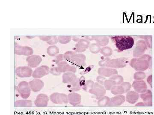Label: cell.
<instances>
[{"mask_svg": "<svg viewBox=\"0 0 154 115\" xmlns=\"http://www.w3.org/2000/svg\"><path fill=\"white\" fill-rule=\"evenodd\" d=\"M126 59L124 58L111 59L106 58L98 62V65L101 67L111 68H122L126 66Z\"/></svg>", "mask_w": 154, "mask_h": 115, "instance_id": "4", "label": "cell"}, {"mask_svg": "<svg viewBox=\"0 0 154 115\" xmlns=\"http://www.w3.org/2000/svg\"><path fill=\"white\" fill-rule=\"evenodd\" d=\"M50 73H52V75H55V76H59L61 75V73L59 72L57 69V67H54L52 68L50 70Z\"/></svg>", "mask_w": 154, "mask_h": 115, "instance_id": "40", "label": "cell"}, {"mask_svg": "<svg viewBox=\"0 0 154 115\" xmlns=\"http://www.w3.org/2000/svg\"><path fill=\"white\" fill-rule=\"evenodd\" d=\"M33 73L31 68L28 66H22L17 67L15 70V73L20 78H28L32 76Z\"/></svg>", "mask_w": 154, "mask_h": 115, "instance_id": "13", "label": "cell"}, {"mask_svg": "<svg viewBox=\"0 0 154 115\" xmlns=\"http://www.w3.org/2000/svg\"><path fill=\"white\" fill-rule=\"evenodd\" d=\"M106 91L107 90L104 86L100 85L98 82H96L95 83L94 85L93 88L90 90L88 92L94 95L98 100L105 96Z\"/></svg>", "mask_w": 154, "mask_h": 115, "instance_id": "10", "label": "cell"}, {"mask_svg": "<svg viewBox=\"0 0 154 115\" xmlns=\"http://www.w3.org/2000/svg\"><path fill=\"white\" fill-rule=\"evenodd\" d=\"M131 87L132 85L130 82L124 81L121 85H117L113 87L111 91L112 94L115 96L123 95L130 91Z\"/></svg>", "mask_w": 154, "mask_h": 115, "instance_id": "5", "label": "cell"}, {"mask_svg": "<svg viewBox=\"0 0 154 115\" xmlns=\"http://www.w3.org/2000/svg\"><path fill=\"white\" fill-rule=\"evenodd\" d=\"M58 42L61 44H67L69 43L72 39V36H59L58 37Z\"/></svg>", "mask_w": 154, "mask_h": 115, "instance_id": "34", "label": "cell"}, {"mask_svg": "<svg viewBox=\"0 0 154 115\" xmlns=\"http://www.w3.org/2000/svg\"><path fill=\"white\" fill-rule=\"evenodd\" d=\"M100 53L105 57L108 58V57L111 56L112 55L113 50L110 47L105 46L101 48Z\"/></svg>", "mask_w": 154, "mask_h": 115, "instance_id": "31", "label": "cell"}, {"mask_svg": "<svg viewBox=\"0 0 154 115\" xmlns=\"http://www.w3.org/2000/svg\"><path fill=\"white\" fill-rule=\"evenodd\" d=\"M52 37V36H39V39H40L41 40L45 41V42H48V41L51 39Z\"/></svg>", "mask_w": 154, "mask_h": 115, "instance_id": "42", "label": "cell"}, {"mask_svg": "<svg viewBox=\"0 0 154 115\" xmlns=\"http://www.w3.org/2000/svg\"><path fill=\"white\" fill-rule=\"evenodd\" d=\"M147 44L144 40H139L137 42L133 52V56L134 58L139 57L144 54L147 50Z\"/></svg>", "mask_w": 154, "mask_h": 115, "instance_id": "6", "label": "cell"}, {"mask_svg": "<svg viewBox=\"0 0 154 115\" xmlns=\"http://www.w3.org/2000/svg\"><path fill=\"white\" fill-rule=\"evenodd\" d=\"M138 38L144 40L147 44L148 48H152L153 43V36H139Z\"/></svg>", "mask_w": 154, "mask_h": 115, "instance_id": "32", "label": "cell"}, {"mask_svg": "<svg viewBox=\"0 0 154 115\" xmlns=\"http://www.w3.org/2000/svg\"><path fill=\"white\" fill-rule=\"evenodd\" d=\"M98 73L99 76H102L105 77L110 78L114 75L118 74L117 70L111 68L101 67L98 70Z\"/></svg>", "mask_w": 154, "mask_h": 115, "instance_id": "17", "label": "cell"}, {"mask_svg": "<svg viewBox=\"0 0 154 115\" xmlns=\"http://www.w3.org/2000/svg\"><path fill=\"white\" fill-rule=\"evenodd\" d=\"M101 48L97 43H93L91 44L89 47V50L91 53L93 54H98L100 52Z\"/></svg>", "mask_w": 154, "mask_h": 115, "instance_id": "33", "label": "cell"}, {"mask_svg": "<svg viewBox=\"0 0 154 115\" xmlns=\"http://www.w3.org/2000/svg\"><path fill=\"white\" fill-rule=\"evenodd\" d=\"M81 39V38H80V37H79V36H72V40L73 41H75V42H78Z\"/></svg>", "mask_w": 154, "mask_h": 115, "instance_id": "45", "label": "cell"}, {"mask_svg": "<svg viewBox=\"0 0 154 115\" xmlns=\"http://www.w3.org/2000/svg\"><path fill=\"white\" fill-rule=\"evenodd\" d=\"M69 88L70 92H75L79 91L81 90V87L79 83V79L77 78L71 84H69Z\"/></svg>", "mask_w": 154, "mask_h": 115, "instance_id": "26", "label": "cell"}, {"mask_svg": "<svg viewBox=\"0 0 154 115\" xmlns=\"http://www.w3.org/2000/svg\"><path fill=\"white\" fill-rule=\"evenodd\" d=\"M152 57L150 55L144 54L137 58H134L130 61V65L137 71H145L151 67Z\"/></svg>", "mask_w": 154, "mask_h": 115, "instance_id": "2", "label": "cell"}, {"mask_svg": "<svg viewBox=\"0 0 154 115\" xmlns=\"http://www.w3.org/2000/svg\"><path fill=\"white\" fill-rule=\"evenodd\" d=\"M93 41H95L100 47L106 46L109 42V38L105 36H93Z\"/></svg>", "mask_w": 154, "mask_h": 115, "instance_id": "24", "label": "cell"}, {"mask_svg": "<svg viewBox=\"0 0 154 115\" xmlns=\"http://www.w3.org/2000/svg\"><path fill=\"white\" fill-rule=\"evenodd\" d=\"M140 97L147 107L153 106V94L151 90H147L146 92L140 94Z\"/></svg>", "mask_w": 154, "mask_h": 115, "instance_id": "20", "label": "cell"}, {"mask_svg": "<svg viewBox=\"0 0 154 115\" xmlns=\"http://www.w3.org/2000/svg\"><path fill=\"white\" fill-rule=\"evenodd\" d=\"M28 67L34 68L38 67L42 61V58L39 55H32L26 58Z\"/></svg>", "mask_w": 154, "mask_h": 115, "instance_id": "16", "label": "cell"}, {"mask_svg": "<svg viewBox=\"0 0 154 115\" xmlns=\"http://www.w3.org/2000/svg\"><path fill=\"white\" fill-rule=\"evenodd\" d=\"M110 99L109 97L104 96L98 99V105L100 107H106L109 106L110 103Z\"/></svg>", "mask_w": 154, "mask_h": 115, "instance_id": "28", "label": "cell"}, {"mask_svg": "<svg viewBox=\"0 0 154 115\" xmlns=\"http://www.w3.org/2000/svg\"><path fill=\"white\" fill-rule=\"evenodd\" d=\"M146 77V75L144 71H137L134 75V79L135 80H144Z\"/></svg>", "mask_w": 154, "mask_h": 115, "instance_id": "35", "label": "cell"}, {"mask_svg": "<svg viewBox=\"0 0 154 115\" xmlns=\"http://www.w3.org/2000/svg\"><path fill=\"white\" fill-rule=\"evenodd\" d=\"M94 82L91 80L86 81L84 85L82 87L83 89L85 92H89L90 90L93 88L94 85Z\"/></svg>", "mask_w": 154, "mask_h": 115, "instance_id": "36", "label": "cell"}, {"mask_svg": "<svg viewBox=\"0 0 154 115\" xmlns=\"http://www.w3.org/2000/svg\"><path fill=\"white\" fill-rule=\"evenodd\" d=\"M140 97V94L135 91L130 90L126 93L125 101L129 104H134L138 101Z\"/></svg>", "mask_w": 154, "mask_h": 115, "instance_id": "21", "label": "cell"}, {"mask_svg": "<svg viewBox=\"0 0 154 115\" xmlns=\"http://www.w3.org/2000/svg\"><path fill=\"white\" fill-rule=\"evenodd\" d=\"M115 86L116 85L110 79H106L104 85V86L107 90H111L112 88Z\"/></svg>", "mask_w": 154, "mask_h": 115, "instance_id": "37", "label": "cell"}, {"mask_svg": "<svg viewBox=\"0 0 154 115\" xmlns=\"http://www.w3.org/2000/svg\"><path fill=\"white\" fill-rule=\"evenodd\" d=\"M134 90L139 94H142L146 92L147 86L145 81L144 80H135L132 84Z\"/></svg>", "mask_w": 154, "mask_h": 115, "instance_id": "15", "label": "cell"}, {"mask_svg": "<svg viewBox=\"0 0 154 115\" xmlns=\"http://www.w3.org/2000/svg\"><path fill=\"white\" fill-rule=\"evenodd\" d=\"M147 81L151 87H153V75H150L148 77Z\"/></svg>", "mask_w": 154, "mask_h": 115, "instance_id": "43", "label": "cell"}, {"mask_svg": "<svg viewBox=\"0 0 154 115\" xmlns=\"http://www.w3.org/2000/svg\"><path fill=\"white\" fill-rule=\"evenodd\" d=\"M77 78L76 75L73 72H65L63 75V82L65 84H68L69 85Z\"/></svg>", "mask_w": 154, "mask_h": 115, "instance_id": "25", "label": "cell"}, {"mask_svg": "<svg viewBox=\"0 0 154 115\" xmlns=\"http://www.w3.org/2000/svg\"><path fill=\"white\" fill-rule=\"evenodd\" d=\"M91 43L89 41L86 39H81L75 45V47L74 48V51L76 52L82 53L84 52L86 50L89 48Z\"/></svg>", "mask_w": 154, "mask_h": 115, "instance_id": "14", "label": "cell"}, {"mask_svg": "<svg viewBox=\"0 0 154 115\" xmlns=\"http://www.w3.org/2000/svg\"><path fill=\"white\" fill-rule=\"evenodd\" d=\"M125 101V97L124 95H116L110 99L109 106H119L123 105Z\"/></svg>", "mask_w": 154, "mask_h": 115, "instance_id": "19", "label": "cell"}, {"mask_svg": "<svg viewBox=\"0 0 154 115\" xmlns=\"http://www.w3.org/2000/svg\"><path fill=\"white\" fill-rule=\"evenodd\" d=\"M63 58L66 61L77 67H83L86 66V56L82 53H77L75 51H67L64 53Z\"/></svg>", "mask_w": 154, "mask_h": 115, "instance_id": "3", "label": "cell"}, {"mask_svg": "<svg viewBox=\"0 0 154 115\" xmlns=\"http://www.w3.org/2000/svg\"><path fill=\"white\" fill-rule=\"evenodd\" d=\"M109 79H111L114 83L115 85H121L122 83L124 82L123 77L121 75H114L113 76L109 78Z\"/></svg>", "mask_w": 154, "mask_h": 115, "instance_id": "29", "label": "cell"}, {"mask_svg": "<svg viewBox=\"0 0 154 115\" xmlns=\"http://www.w3.org/2000/svg\"><path fill=\"white\" fill-rule=\"evenodd\" d=\"M63 54H59L56 56L55 59V62L56 64H58L61 61H63Z\"/></svg>", "mask_w": 154, "mask_h": 115, "instance_id": "41", "label": "cell"}, {"mask_svg": "<svg viewBox=\"0 0 154 115\" xmlns=\"http://www.w3.org/2000/svg\"><path fill=\"white\" fill-rule=\"evenodd\" d=\"M49 98L45 94H40L37 96L36 99L35 105L37 107H45L48 105Z\"/></svg>", "mask_w": 154, "mask_h": 115, "instance_id": "22", "label": "cell"}, {"mask_svg": "<svg viewBox=\"0 0 154 115\" xmlns=\"http://www.w3.org/2000/svg\"><path fill=\"white\" fill-rule=\"evenodd\" d=\"M84 39L90 41H93V36H87L84 37Z\"/></svg>", "mask_w": 154, "mask_h": 115, "instance_id": "46", "label": "cell"}, {"mask_svg": "<svg viewBox=\"0 0 154 115\" xmlns=\"http://www.w3.org/2000/svg\"><path fill=\"white\" fill-rule=\"evenodd\" d=\"M56 65L57 69L61 73L67 72L75 73L77 71V67H76L69 65L66 61H62Z\"/></svg>", "mask_w": 154, "mask_h": 115, "instance_id": "11", "label": "cell"}, {"mask_svg": "<svg viewBox=\"0 0 154 115\" xmlns=\"http://www.w3.org/2000/svg\"><path fill=\"white\" fill-rule=\"evenodd\" d=\"M135 106L136 107H147L146 104L144 102H138L136 104Z\"/></svg>", "mask_w": 154, "mask_h": 115, "instance_id": "44", "label": "cell"}, {"mask_svg": "<svg viewBox=\"0 0 154 115\" xmlns=\"http://www.w3.org/2000/svg\"><path fill=\"white\" fill-rule=\"evenodd\" d=\"M106 80V79L105 77L102 76H99V75L97 76V78H96L97 82H98V84L103 86L104 85L105 82Z\"/></svg>", "mask_w": 154, "mask_h": 115, "instance_id": "39", "label": "cell"}, {"mask_svg": "<svg viewBox=\"0 0 154 115\" xmlns=\"http://www.w3.org/2000/svg\"><path fill=\"white\" fill-rule=\"evenodd\" d=\"M50 72L49 67L46 65H42L36 68L32 74V77L35 79H39L48 75Z\"/></svg>", "mask_w": 154, "mask_h": 115, "instance_id": "12", "label": "cell"}, {"mask_svg": "<svg viewBox=\"0 0 154 115\" xmlns=\"http://www.w3.org/2000/svg\"><path fill=\"white\" fill-rule=\"evenodd\" d=\"M50 98L51 101L54 104L66 105L69 102L68 95L65 94L58 93H53L50 95Z\"/></svg>", "mask_w": 154, "mask_h": 115, "instance_id": "9", "label": "cell"}, {"mask_svg": "<svg viewBox=\"0 0 154 115\" xmlns=\"http://www.w3.org/2000/svg\"><path fill=\"white\" fill-rule=\"evenodd\" d=\"M68 101L72 105L77 106L81 103V96L75 92H72L68 95Z\"/></svg>", "mask_w": 154, "mask_h": 115, "instance_id": "23", "label": "cell"}, {"mask_svg": "<svg viewBox=\"0 0 154 115\" xmlns=\"http://www.w3.org/2000/svg\"><path fill=\"white\" fill-rule=\"evenodd\" d=\"M28 83L31 90L35 93L40 92L44 86V83L43 81L40 79H34L29 81Z\"/></svg>", "mask_w": 154, "mask_h": 115, "instance_id": "18", "label": "cell"}, {"mask_svg": "<svg viewBox=\"0 0 154 115\" xmlns=\"http://www.w3.org/2000/svg\"><path fill=\"white\" fill-rule=\"evenodd\" d=\"M26 37H27V38H28V39H32V38H34V37H35V36H26Z\"/></svg>", "mask_w": 154, "mask_h": 115, "instance_id": "47", "label": "cell"}, {"mask_svg": "<svg viewBox=\"0 0 154 115\" xmlns=\"http://www.w3.org/2000/svg\"><path fill=\"white\" fill-rule=\"evenodd\" d=\"M32 102L31 100H20L15 102V106L16 107H31Z\"/></svg>", "mask_w": 154, "mask_h": 115, "instance_id": "30", "label": "cell"}, {"mask_svg": "<svg viewBox=\"0 0 154 115\" xmlns=\"http://www.w3.org/2000/svg\"><path fill=\"white\" fill-rule=\"evenodd\" d=\"M17 90L20 96L24 99H27L31 95V89L29 83L27 81H22L20 82L17 87Z\"/></svg>", "mask_w": 154, "mask_h": 115, "instance_id": "7", "label": "cell"}, {"mask_svg": "<svg viewBox=\"0 0 154 115\" xmlns=\"http://www.w3.org/2000/svg\"><path fill=\"white\" fill-rule=\"evenodd\" d=\"M47 52L50 56H55L59 54V48L55 45L49 46L47 48Z\"/></svg>", "mask_w": 154, "mask_h": 115, "instance_id": "27", "label": "cell"}, {"mask_svg": "<svg viewBox=\"0 0 154 115\" xmlns=\"http://www.w3.org/2000/svg\"><path fill=\"white\" fill-rule=\"evenodd\" d=\"M110 38L119 52L132 48L134 43V40L132 36H111Z\"/></svg>", "mask_w": 154, "mask_h": 115, "instance_id": "1", "label": "cell"}, {"mask_svg": "<svg viewBox=\"0 0 154 115\" xmlns=\"http://www.w3.org/2000/svg\"><path fill=\"white\" fill-rule=\"evenodd\" d=\"M14 52L19 56H29L32 55L33 50L32 48L28 46H22L19 43H15Z\"/></svg>", "mask_w": 154, "mask_h": 115, "instance_id": "8", "label": "cell"}, {"mask_svg": "<svg viewBox=\"0 0 154 115\" xmlns=\"http://www.w3.org/2000/svg\"><path fill=\"white\" fill-rule=\"evenodd\" d=\"M58 42V38L56 36H52L51 39L48 42H47V43L51 46H52V45H54V44L57 43Z\"/></svg>", "mask_w": 154, "mask_h": 115, "instance_id": "38", "label": "cell"}]
</instances>
